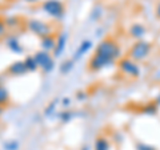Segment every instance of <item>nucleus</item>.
Masks as SVG:
<instances>
[{"mask_svg":"<svg viewBox=\"0 0 160 150\" xmlns=\"http://www.w3.org/2000/svg\"><path fill=\"white\" fill-rule=\"evenodd\" d=\"M7 31H8V28L6 26V19L0 17V40H2L3 37H6Z\"/></svg>","mask_w":160,"mask_h":150,"instance_id":"16","label":"nucleus"},{"mask_svg":"<svg viewBox=\"0 0 160 150\" xmlns=\"http://www.w3.org/2000/svg\"><path fill=\"white\" fill-rule=\"evenodd\" d=\"M27 3H38V2H40V0H26Z\"/></svg>","mask_w":160,"mask_h":150,"instance_id":"19","label":"nucleus"},{"mask_svg":"<svg viewBox=\"0 0 160 150\" xmlns=\"http://www.w3.org/2000/svg\"><path fill=\"white\" fill-rule=\"evenodd\" d=\"M72 67H73V63H72V61H69V60H68V61H66V63L63 64L62 68H60V69H62V72H63V73H68V72L72 69Z\"/></svg>","mask_w":160,"mask_h":150,"instance_id":"17","label":"nucleus"},{"mask_svg":"<svg viewBox=\"0 0 160 150\" xmlns=\"http://www.w3.org/2000/svg\"><path fill=\"white\" fill-rule=\"evenodd\" d=\"M119 69L123 74L128 77H139L140 76V67L136 61L129 57H124L119 60Z\"/></svg>","mask_w":160,"mask_h":150,"instance_id":"6","label":"nucleus"},{"mask_svg":"<svg viewBox=\"0 0 160 150\" xmlns=\"http://www.w3.org/2000/svg\"><path fill=\"white\" fill-rule=\"evenodd\" d=\"M120 56H122V49L119 44L112 39H104L98 44L95 53L89 59L88 69L91 72H99L109 64L116 63L120 60Z\"/></svg>","mask_w":160,"mask_h":150,"instance_id":"1","label":"nucleus"},{"mask_svg":"<svg viewBox=\"0 0 160 150\" xmlns=\"http://www.w3.org/2000/svg\"><path fill=\"white\" fill-rule=\"evenodd\" d=\"M129 36L136 39V40H144V36L147 35V28L140 23H133L129 27Z\"/></svg>","mask_w":160,"mask_h":150,"instance_id":"7","label":"nucleus"},{"mask_svg":"<svg viewBox=\"0 0 160 150\" xmlns=\"http://www.w3.org/2000/svg\"><path fill=\"white\" fill-rule=\"evenodd\" d=\"M7 47H8L9 49H11V51L16 52V53L23 52V47L20 45L19 40H18L16 37H12V39H9V40H8V43H7Z\"/></svg>","mask_w":160,"mask_h":150,"instance_id":"13","label":"nucleus"},{"mask_svg":"<svg viewBox=\"0 0 160 150\" xmlns=\"http://www.w3.org/2000/svg\"><path fill=\"white\" fill-rule=\"evenodd\" d=\"M35 60H36V64H38V68L40 69L42 72L44 73H49L55 68V61H53V57L51 56L49 52L46 51H39L33 54Z\"/></svg>","mask_w":160,"mask_h":150,"instance_id":"5","label":"nucleus"},{"mask_svg":"<svg viewBox=\"0 0 160 150\" xmlns=\"http://www.w3.org/2000/svg\"><path fill=\"white\" fill-rule=\"evenodd\" d=\"M156 15H158V17L160 19V3L156 6Z\"/></svg>","mask_w":160,"mask_h":150,"instance_id":"18","label":"nucleus"},{"mask_svg":"<svg viewBox=\"0 0 160 150\" xmlns=\"http://www.w3.org/2000/svg\"><path fill=\"white\" fill-rule=\"evenodd\" d=\"M42 9L52 19H62L66 12V7L62 0H44Z\"/></svg>","mask_w":160,"mask_h":150,"instance_id":"3","label":"nucleus"},{"mask_svg":"<svg viewBox=\"0 0 160 150\" xmlns=\"http://www.w3.org/2000/svg\"><path fill=\"white\" fill-rule=\"evenodd\" d=\"M24 64H26L27 67V71L28 72H33L38 69V64H36V60H35L33 56H28L24 59Z\"/></svg>","mask_w":160,"mask_h":150,"instance_id":"15","label":"nucleus"},{"mask_svg":"<svg viewBox=\"0 0 160 150\" xmlns=\"http://www.w3.org/2000/svg\"><path fill=\"white\" fill-rule=\"evenodd\" d=\"M27 28L29 32H32L33 35H36L39 37H46V36H49L52 35V31H51V27L49 24L46 23V21H42V20H38V19H31L27 21Z\"/></svg>","mask_w":160,"mask_h":150,"instance_id":"4","label":"nucleus"},{"mask_svg":"<svg viewBox=\"0 0 160 150\" xmlns=\"http://www.w3.org/2000/svg\"><path fill=\"white\" fill-rule=\"evenodd\" d=\"M95 150H109V142L107 138L100 137L96 139V143H95Z\"/></svg>","mask_w":160,"mask_h":150,"instance_id":"14","label":"nucleus"},{"mask_svg":"<svg viewBox=\"0 0 160 150\" xmlns=\"http://www.w3.org/2000/svg\"><path fill=\"white\" fill-rule=\"evenodd\" d=\"M91 47H92V41H91V40H86V41H83L82 44H80V47L78 48L76 53H75V59L82 57L84 53H87L89 49H91Z\"/></svg>","mask_w":160,"mask_h":150,"instance_id":"12","label":"nucleus"},{"mask_svg":"<svg viewBox=\"0 0 160 150\" xmlns=\"http://www.w3.org/2000/svg\"><path fill=\"white\" fill-rule=\"evenodd\" d=\"M66 43H67V35L62 32L59 35V37L56 39V47L53 49V56H60L62 52L64 51V48H66Z\"/></svg>","mask_w":160,"mask_h":150,"instance_id":"9","label":"nucleus"},{"mask_svg":"<svg viewBox=\"0 0 160 150\" xmlns=\"http://www.w3.org/2000/svg\"><path fill=\"white\" fill-rule=\"evenodd\" d=\"M9 102H11V96H9L8 89L0 84V106L6 108L7 105H9Z\"/></svg>","mask_w":160,"mask_h":150,"instance_id":"11","label":"nucleus"},{"mask_svg":"<svg viewBox=\"0 0 160 150\" xmlns=\"http://www.w3.org/2000/svg\"><path fill=\"white\" fill-rule=\"evenodd\" d=\"M3 112H4V108H3V106H0V117H2V114H3Z\"/></svg>","mask_w":160,"mask_h":150,"instance_id":"20","label":"nucleus"},{"mask_svg":"<svg viewBox=\"0 0 160 150\" xmlns=\"http://www.w3.org/2000/svg\"><path fill=\"white\" fill-rule=\"evenodd\" d=\"M55 47H56V39H55L53 35H49L42 39V48L43 51L46 52H53Z\"/></svg>","mask_w":160,"mask_h":150,"instance_id":"10","label":"nucleus"},{"mask_svg":"<svg viewBox=\"0 0 160 150\" xmlns=\"http://www.w3.org/2000/svg\"><path fill=\"white\" fill-rule=\"evenodd\" d=\"M28 71H27V67H26V64H24V60L22 61H15V63H12L11 65L8 67V69H7V73L8 74H12V76H22V74H24V73H27Z\"/></svg>","mask_w":160,"mask_h":150,"instance_id":"8","label":"nucleus"},{"mask_svg":"<svg viewBox=\"0 0 160 150\" xmlns=\"http://www.w3.org/2000/svg\"><path fill=\"white\" fill-rule=\"evenodd\" d=\"M151 49H152V45L149 41H147V40H138L131 47V49H129L128 57L132 59L136 63L143 61V60H146L149 56Z\"/></svg>","mask_w":160,"mask_h":150,"instance_id":"2","label":"nucleus"}]
</instances>
